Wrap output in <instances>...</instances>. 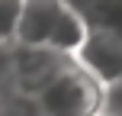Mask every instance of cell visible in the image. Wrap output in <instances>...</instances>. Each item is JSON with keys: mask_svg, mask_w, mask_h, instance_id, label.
Wrapping results in <instances>:
<instances>
[{"mask_svg": "<svg viewBox=\"0 0 122 116\" xmlns=\"http://www.w3.org/2000/svg\"><path fill=\"white\" fill-rule=\"evenodd\" d=\"M19 10H23V0H0V45L16 42Z\"/></svg>", "mask_w": 122, "mask_h": 116, "instance_id": "cell-4", "label": "cell"}, {"mask_svg": "<svg viewBox=\"0 0 122 116\" xmlns=\"http://www.w3.org/2000/svg\"><path fill=\"white\" fill-rule=\"evenodd\" d=\"M74 61L71 52H58V49H45V45H23V42H10V68H13V81L16 90L26 97H36L45 84L58 77L67 65Z\"/></svg>", "mask_w": 122, "mask_h": 116, "instance_id": "cell-3", "label": "cell"}, {"mask_svg": "<svg viewBox=\"0 0 122 116\" xmlns=\"http://www.w3.org/2000/svg\"><path fill=\"white\" fill-rule=\"evenodd\" d=\"M42 116H106V87L77 58L36 94Z\"/></svg>", "mask_w": 122, "mask_h": 116, "instance_id": "cell-2", "label": "cell"}, {"mask_svg": "<svg viewBox=\"0 0 122 116\" xmlns=\"http://www.w3.org/2000/svg\"><path fill=\"white\" fill-rule=\"evenodd\" d=\"M106 116H122V81L106 87Z\"/></svg>", "mask_w": 122, "mask_h": 116, "instance_id": "cell-5", "label": "cell"}, {"mask_svg": "<svg viewBox=\"0 0 122 116\" xmlns=\"http://www.w3.org/2000/svg\"><path fill=\"white\" fill-rule=\"evenodd\" d=\"M16 42L45 45L58 52H77L84 42V23L67 0H23L16 23Z\"/></svg>", "mask_w": 122, "mask_h": 116, "instance_id": "cell-1", "label": "cell"}]
</instances>
